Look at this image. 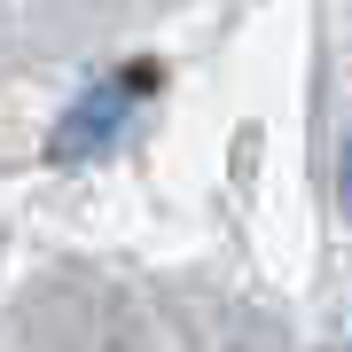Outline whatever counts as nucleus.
<instances>
[{
  "mask_svg": "<svg viewBox=\"0 0 352 352\" xmlns=\"http://www.w3.org/2000/svg\"><path fill=\"white\" fill-rule=\"evenodd\" d=\"M141 94H149V63H133L126 78H102L87 102H71V110H63V126H55V157H63V164H71V157H94L102 141L133 118Z\"/></svg>",
  "mask_w": 352,
  "mask_h": 352,
  "instance_id": "1",
  "label": "nucleus"
},
{
  "mask_svg": "<svg viewBox=\"0 0 352 352\" xmlns=\"http://www.w3.org/2000/svg\"><path fill=\"white\" fill-rule=\"evenodd\" d=\"M337 173H344V204H352V141H344V164H337Z\"/></svg>",
  "mask_w": 352,
  "mask_h": 352,
  "instance_id": "2",
  "label": "nucleus"
}]
</instances>
